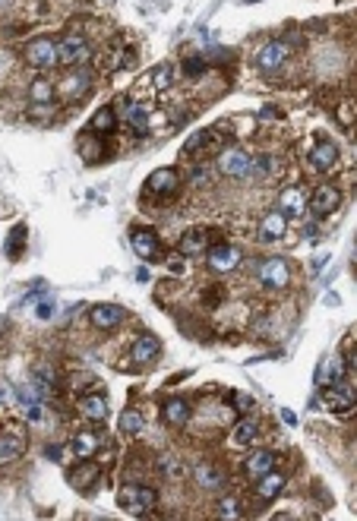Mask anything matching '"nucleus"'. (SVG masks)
<instances>
[{
	"label": "nucleus",
	"instance_id": "24",
	"mask_svg": "<svg viewBox=\"0 0 357 521\" xmlns=\"http://www.w3.org/2000/svg\"><path fill=\"white\" fill-rule=\"evenodd\" d=\"M98 477H102V467H98L92 458H83L79 467L70 474V483H73L76 490H89L92 483H98Z\"/></svg>",
	"mask_w": 357,
	"mask_h": 521
},
{
	"label": "nucleus",
	"instance_id": "47",
	"mask_svg": "<svg viewBox=\"0 0 357 521\" xmlns=\"http://www.w3.org/2000/svg\"><path fill=\"white\" fill-rule=\"evenodd\" d=\"M3 3H7V0H0V7H3Z\"/></svg>",
	"mask_w": 357,
	"mask_h": 521
},
{
	"label": "nucleus",
	"instance_id": "1",
	"mask_svg": "<svg viewBox=\"0 0 357 521\" xmlns=\"http://www.w3.org/2000/svg\"><path fill=\"white\" fill-rule=\"evenodd\" d=\"M117 506L130 515H149L158 506V493L152 487H143V483H127L117 493Z\"/></svg>",
	"mask_w": 357,
	"mask_h": 521
},
{
	"label": "nucleus",
	"instance_id": "32",
	"mask_svg": "<svg viewBox=\"0 0 357 521\" xmlns=\"http://www.w3.org/2000/svg\"><path fill=\"white\" fill-rule=\"evenodd\" d=\"M26 240H29V227L26 225H16L7 237V256L10 259H19L22 250H26Z\"/></svg>",
	"mask_w": 357,
	"mask_h": 521
},
{
	"label": "nucleus",
	"instance_id": "7",
	"mask_svg": "<svg viewBox=\"0 0 357 521\" xmlns=\"http://www.w3.org/2000/svg\"><path fill=\"white\" fill-rule=\"evenodd\" d=\"M288 57H291V48L285 45V38H275V42H266L256 51V67L262 73H278L288 63Z\"/></svg>",
	"mask_w": 357,
	"mask_h": 521
},
{
	"label": "nucleus",
	"instance_id": "46",
	"mask_svg": "<svg viewBox=\"0 0 357 521\" xmlns=\"http://www.w3.org/2000/svg\"><path fill=\"white\" fill-rule=\"evenodd\" d=\"M3 395H7V392H3V389H0V401H3Z\"/></svg>",
	"mask_w": 357,
	"mask_h": 521
},
{
	"label": "nucleus",
	"instance_id": "17",
	"mask_svg": "<svg viewBox=\"0 0 357 521\" xmlns=\"http://www.w3.org/2000/svg\"><path fill=\"white\" fill-rule=\"evenodd\" d=\"M285 231H288V218H285L278 209H272V212H266L260 218V240H266V243H272V240H282Z\"/></svg>",
	"mask_w": 357,
	"mask_h": 521
},
{
	"label": "nucleus",
	"instance_id": "35",
	"mask_svg": "<svg viewBox=\"0 0 357 521\" xmlns=\"http://www.w3.org/2000/svg\"><path fill=\"white\" fill-rule=\"evenodd\" d=\"M158 471L165 474L168 480L184 477V465H180V458H174V455H158Z\"/></svg>",
	"mask_w": 357,
	"mask_h": 521
},
{
	"label": "nucleus",
	"instance_id": "39",
	"mask_svg": "<svg viewBox=\"0 0 357 521\" xmlns=\"http://www.w3.org/2000/svg\"><path fill=\"white\" fill-rule=\"evenodd\" d=\"M184 73H187V76L206 73V61H203V57H187V61H184Z\"/></svg>",
	"mask_w": 357,
	"mask_h": 521
},
{
	"label": "nucleus",
	"instance_id": "33",
	"mask_svg": "<svg viewBox=\"0 0 357 521\" xmlns=\"http://www.w3.org/2000/svg\"><path fill=\"white\" fill-rule=\"evenodd\" d=\"M143 426H145V420H143V414H139L136 408H127V411L120 414V433H127V436H139Z\"/></svg>",
	"mask_w": 357,
	"mask_h": 521
},
{
	"label": "nucleus",
	"instance_id": "13",
	"mask_svg": "<svg viewBox=\"0 0 357 521\" xmlns=\"http://www.w3.org/2000/svg\"><path fill=\"white\" fill-rule=\"evenodd\" d=\"M209 247H212V231H209V227H190V231L177 240L180 256H206Z\"/></svg>",
	"mask_w": 357,
	"mask_h": 521
},
{
	"label": "nucleus",
	"instance_id": "44",
	"mask_svg": "<svg viewBox=\"0 0 357 521\" xmlns=\"http://www.w3.org/2000/svg\"><path fill=\"white\" fill-rule=\"evenodd\" d=\"M272 117H278V111H275V108H262L260 111V120H272Z\"/></svg>",
	"mask_w": 357,
	"mask_h": 521
},
{
	"label": "nucleus",
	"instance_id": "3",
	"mask_svg": "<svg viewBox=\"0 0 357 521\" xmlns=\"http://www.w3.org/2000/svg\"><path fill=\"white\" fill-rule=\"evenodd\" d=\"M250 165H253V155L237 145H225L219 152V171L231 180H250Z\"/></svg>",
	"mask_w": 357,
	"mask_h": 521
},
{
	"label": "nucleus",
	"instance_id": "41",
	"mask_svg": "<svg viewBox=\"0 0 357 521\" xmlns=\"http://www.w3.org/2000/svg\"><path fill=\"white\" fill-rule=\"evenodd\" d=\"M206 180H209V168L206 165H200V168H193V171H190V184L193 186H203Z\"/></svg>",
	"mask_w": 357,
	"mask_h": 521
},
{
	"label": "nucleus",
	"instance_id": "5",
	"mask_svg": "<svg viewBox=\"0 0 357 521\" xmlns=\"http://www.w3.org/2000/svg\"><path fill=\"white\" fill-rule=\"evenodd\" d=\"M22 57L35 70H51L57 67V42L54 38H32L26 45V51H22Z\"/></svg>",
	"mask_w": 357,
	"mask_h": 521
},
{
	"label": "nucleus",
	"instance_id": "38",
	"mask_svg": "<svg viewBox=\"0 0 357 521\" xmlns=\"http://www.w3.org/2000/svg\"><path fill=\"white\" fill-rule=\"evenodd\" d=\"M79 149H83L86 161H95V158L102 155V149L95 145V139H92V136H83V139H79Z\"/></svg>",
	"mask_w": 357,
	"mask_h": 521
},
{
	"label": "nucleus",
	"instance_id": "10",
	"mask_svg": "<svg viewBox=\"0 0 357 521\" xmlns=\"http://www.w3.org/2000/svg\"><path fill=\"white\" fill-rule=\"evenodd\" d=\"M177 190H180L177 168H158V171H152L149 180H145V193H152V196H174Z\"/></svg>",
	"mask_w": 357,
	"mask_h": 521
},
{
	"label": "nucleus",
	"instance_id": "15",
	"mask_svg": "<svg viewBox=\"0 0 357 521\" xmlns=\"http://www.w3.org/2000/svg\"><path fill=\"white\" fill-rule=\"evenodd\" d=\"M89 319H92V326H95V329L108 332V329H117V326L124 323V319H127V310H124V307H117V303H98V307H92Z\"/></svg>",
	"mask_w": 357,
	"mask_h": 521
},
{
	"label": "nucleus",
	"instance_id": "25",
	"mask_svg": "<svg viewBox=\"0 0 357 521\" xmlns=\"http://www.w3.org/2000/svg\"><path fill=\"white\" fill-rule=\"evenodd\" d=\"M275 467V452H269V449H256L253 455H250L247 461H244V471H247V477H262V474H269Z\"/></svg>",
	"mask_w": 357,
	"mask_h": 521
},
{
	"label": "nucleus",
	"instance_id": "19",
	"mask_svg": "<svg viewBox=\"0 0 357 521\" xmlns=\"http://www.w3.org/2000/svg\"><path fill=\"white\" fill-rule=\"evenodd\" d=\"M193 477H196V483H200L203 490H221L225 487V471L215 467L212 461H200V465L193 467Z\"/></svg>",
	"mask_w": 357,
	"mask_h": 521
},
{
	"label": "nucleus",
	"instance_id": "6",
	"mask_svg": "<svg viewBox=\"0 0 357 521\" xmlns=\"http://www.w3.org/2000/svg\"><path fill=\"white\" fill-rule=\"evenodd\" d=\"M241 250L231 247V243H212V247L206 250V266L212 268L215 275H228L234 272V268L241 266Z\"/></svg>",
	"mask_w": 357,
	"mask_h": 521
},
{
	"label": "nucleus",
	"instance_id": "27",
	"mask_svg": "<svg viewBox=\"0 0 357 521\" xmlns=\"http://www.w3.org/2000/svg\"><path fill=\"white\" fill-rule=\"evenodd\" d=\"M89 130L95 133V136H108V133L117 130V111L111 108V104H104V108L95 111V117H92Z\"/></svg>",
	"mask_w": 357,
	"mask_h": 521
},
{
	"label": "nucleus",
	"instance_id": "12",
	"mask_svg": "<svg viewBox=\"0 0 357 521\" xmlns=\"http://www.w3.org/2000/svg\"><path fill=\"white\" fill-rule=\"evenodd\" d=\"M130 243H133V253H136L143 262L161 259V243H158L155 231H149V227H136V231L130 234Z\"/></svg>",
	"mask_w": 357,
	"mask_h": 521
},
{
	"label": "nucleus",
	"instance_id": "21",
	"mask_svg": "<svg viewBox=\"0 0 357 521\" xmlns=\"http://www.w3.org/2000/svg\"><path fill=\"white\" fill-rule=\"evenodd\" d=\"M161 354V342L155 335H139L136 344L130 348V357L136 364H155V357Z\"/></svg>",
	"mask_w": 357,
	"mask_h": 521
},
{
	"label": "nucleus",
	"instance_id": "43",
	"mask_svg": "<svg viewBox=\"0 0 357 521\" xmlns=\"http://www.w3.org/2000/svg\"><path fill=\"white\" fill-rule=\"evenodd\" d=\"M184 259H187V256H177V259H168V272H171V275H184Z\"/></svg>",
	"mask_w": 357,
	"mask_h": 521
},
{
	"label": "nucleus",
	"instance_id": "20",
	"mask_svg": "<svg viewBox=\"0 0 357 521\" xmlns=\"http://www.w3.org/2000/svg\"><path fill=\"white\" fill-rule=\"evenodd\" d=\"M79 414H83L86 420H104L108 417V398L102 395V392H89V395L79 398Z\"/></svg>",
	"mask_w": 357,
	"mask_h": 521
},
{
	"label": "nucleus",
	"instance_id": "18",
	"mask_svg": "<svg viewBox=\"0 0 357 521\" xmlns=\"http://www.w3.org/2000/svg\"><path fill=\"white\" fill-rule=\"evenodd\" d=\"M351 367L344 364V357H329V360H323V367H319V373H316V383L319 385H335V383H344V373H348Z\"/></svg>",
	"mask_w": 357,
	"mask_h": 521
},
{
	"label": "nucleus",
	"instance_id": "34",
	"mask_svg": "<svg viewBox=\"0 0 357 521\" xmlns=\"http://www.w3.org/2000/svg\"><path fill=\"white\" fill-rule=\"evenodd\" d=\"M22 446H19V439L13 436H0V465H13L16 458H19Z\"/></svg>",
	"mask_w": 357,
	"mask_h": 521
},
{
	"label": "nucleus",
	"instance_id": "37",
	"mask_svg": "<svg viewBox=\"0 0 357 521\" xmlns=\"http://www.w3.org/2000/svg\"><path fill=\"white\" fill-rule=\"evenodd\" d=\"M219 518H241V502L228 496V499L219 502Z\"/></svg>",
	"mask_w": 357,
	"mask_h": 521
},
{
	"label": "nucleus",
	"instance_id": "11",
	"mask_svg": "<svg viewBox=\"0 0 357 521\" xmlns=\"http://www.w3.org/2000/svg\"><path fill=\"white\" fill-rule=\"evenodd\" d=\"M316 405H323L326 411L332 414H348L354 408V392L351 389H338V385H323L319 398H316Z\"/></svg>",
	"mask_w": 357,
	"mask_h": 521
},
{
	"label": "nucleus",
	"instance_id": "36",
	"mask_svg": "<svg viewBox=\"0 0 357 521\" xmlns=\"http://www.w3.org/2000/svg\"><path fill=\"white\" fill-rule=\"evenodd\" d=\"M26 117L29 120H35V124H42V120H51V117H54V104H35L32 102V108L26 111Z\"/></svg>",
	"mask_w": 357,
	"mask_h": 521
},
{
	"label": "nucleus",
	"instance_id": "8",
	"mask_svg": "<svg viewBox=\"0 0 357 521\" xmlns=\"http://www.w3.org/2000/svg\"><path fill=\"white\" fill-rule=\"evenodd\" d=\"M342 206V190L335 184H319L313 190V196H307V209L316 215V218H326L329 212Z\"/></svg>",
	"mask_w": 357,
	"mask_h": 521
},
{
	"label": "nucleus",
	"instance_id": "9",
	"mask_svg": "<svg viewBox=\"0 0 357 521\" xmlns=\"http://www.w3.org/2000/svg\"><path fill=\"white\" fill-rule=\"evenodd\" d=\"M275 209L285 215V218H301L303 212H307V190L303 186H285L282 193H278V199H275Z\"/></svg>",
	"mask_w": 357,
	"mask_h": 521
},
{
	"label": "nucleus",
	"instance_id": "22",
	"mask_svg": "<svg viewBox=\"0 0 357 521\" xmlns=\"http://www.w3.org/2000/svg\"><path fill=\"white\" fill-rule=\"evenodd\" d=\"M161 414H165V424L168 426H187V420L193 417V408H190V401H187V398H171V401H165Z\"/></svg>",
	"mask_w": 357,
	"mask_h": 521
},
{
	"label": "nucleus",
	"instance_id": "45",
	"mask_svg": "<svg viewBox=\"0 0 357 521\" xmlns=\"http://www.w3.org/2000/svg\"><path fill=\"white\" fill-rule=\"evenodd\" d=\"M48 458H54V461H63V458H61V446H48Z\"/></svg>",
	"mask_w": 357,
	"mask_h": 521
},
{
	"label": "nucleus",
	"instance_id": "28",
	"mask_svg": "<svg viewBox=\"0 0 357 521\" xmlns=\"http://www.w3.org/2000/svg\"><path fill=\"white\" fill-rule=\"evenodd\" d=\"M89 86H92V73L89 70H79L76 76H67V79H63L61 92L67 98H83L86 92H89Z\"/></svg>",
	"mask_w": 357,
	"mask_h": 521
},
{
	"label": "nucleus",
	"instance_id": "16",
	"mask_svg": "<svg viewBox=\"0 0 357 521\" xmlns=\"http://www.w3.org/2000/svg\"><path fill=\"white\" fill-rule=\"evenodd\" d=\"M310 165L316 171H332L338 165V149L332 139H316V145L310 149Z\"/></svg>",
	"mask_w": 357,
	"mask_h": 521
},
{
	"label": "nucleus",
	"instance_id": "31",
	"mask_svg": "<svg viewBox=\"0 0 357 521\" xmlns=\"http://www.w3.org/2000/svg\"><path fill=\"white\" fill-rule=\"evenodd\" d=\"M149 86H152V89H158V92L171 89V86H174V67H171V63H158V67L149 73Z\"/></svg>",
	"mask_w": 357,
	"mask_h": 521
},
{
	"label": "nucleus",
	"instance_id": "23",
	"mask_svg": "<svg viewBox=\"0 0 357 521\" xmlns=\"http://www.w3.org/2000/svg\"><path fill=\"white\" fill-rule=\"evenodd\" d=\"M285 474H275V467L269 474H262V477H256V496H260L262 502H269V499H275V496L282 493L285 490Z\"/></svg>",
	"mask_w": 357,
	"mask_h": 521
},
{
	"label": "nucleus",
	"instance_id": "40",
	"mask_svg": "<svg viewBox=\"0 0 357 521\" xmlns=\"http://www.w3.org/2000/svg\"><path fill=\"white\" fill-rule=\"evenodd\" d=\"M351 108H354L351 102L335 104V114H338V124H342V127H351V124H354V114H351Z\"/></svg>",
	"mask_w": 357,
	"mask_h": 521
},
{
	"label": "nucleus",
	"instance_id": "4",
	"mask_svg": "<svg viewBox=\"0 0 357 521\" xmlns=\"http://www.w3.org/2000/svg\"><path fill=\"white\" fill-rule=\"evenodd\" d=\"M256 278H260L262 288H272V291H285L291 284V268L282 256H269V259L260 262L256 268Z\"/></svg>",
	"mask_w": 357,
	"mask_h": 521
},
{
	"label": "nucleus",
	"instance_id": "30",
	"mask_svg": "<svg viewBox=\"0 0 357 521\" xmlns=\"http://www.w3.org/2000/svg\"><path fill=\"white\" fill-rule=\"evenodd\" d=\"M54 95H57V89H54V83H51V79H32V86H29V98H32L35 104L54 102Z\"/></svg>",
	"mask_w": 357,
	"mask_h": 521
},
{
	"label": "nucleus",
	"instance_id": "26",
	"mask_svg": "<svg viewBox=\"0 0 357 521\" xmlns=\"http://www.w3.org/2000/svg\"><path fill=\"white\" fill-rule=\"evenodd\" d=\"M127 124H130L136 133H145L152 127V104H145V102L127 104Z\"/></svg>",
	"mask_w": 357,
	"mask_h": 521
},
{
	"label": "nucleus",
	"instance_id": "2",
	"mask_svg": "<svg viewBox=\"0 0 357 521\" xmlns=\"http://www.w3.org/2000/svg\"><path fill=\"white\" fill-rule=\"evenodd\" d=\"M92 61V48L86 42V35L70 32L57 42V63H67V67H83Z\"/></svg>",
	"mask_w": 357,
	"mask_h": 521
},
{
	"label": "nucleus",
	"instance_id": "42",
	"mask_svg": "<svg viewBox=\"0 0 357 521\" xmlns=\"http://www.w3.org/2000/svg\"><path fill=\"white\" fill-rule=\"evenodd\" d=\"M54 313H57V303L45 297V300L38 303V316H42V319H51V316H54Z\"/></svg>",
	"mask_w": 357,
	"mask_h": 521
},
{
	"label": "nucleus",
	"instance_id": "14",
	"mask_svg": "<svg viewBox=\"0 0 357 521\" xmlns=\"http://www.w3.org/2000/svg\"><path fill=\"white\" fill-rule=\"evenodd\" d=\"M102 433H95V430H76L73 433V439H70V449H73V455L79 461L83 458H95L98 452H102Z\"/></svg>",
	"mask_w": 357,
	"mask_h": 521
},
{
	"label": "nucleus",
	"instance_id": "29",
	"mask_svg": "<svg viewBox=\"0 0 357 521\" xmlns=\"http://www.w3.org/2000/svg\"><path fill=\"white\" fill-rule=\"evenodd\" d=\"M256 439H260V424L253 417H244L234 424V442L237 446H253Z\"/></svg>",
	"mask_w": 357,
	"mask_h": 521
}]
</instances>
